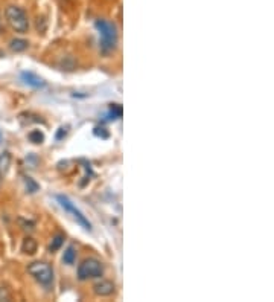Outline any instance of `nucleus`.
Listing matches in <instances>:
<instances>
[{"instance_id": "9d476101", "label": "nucleus", "mask_w": 274, "mask_h": 302, "mask_svg": "<svg viewBox=\"0 0 274 302\" xmlns=\"http://www.w3.org/2000/svg\"><path fill=\"white\" fill-rule=\"evenodd\" d=\"M9 165H11V154L8 151L0 154V175L6 174V171L9 170Z\"/></svg>"}, {"instance_id": "20e7f679", "label": "nucleus", "mask_w": 274, "mask_h": 302, "mask_svg": "<svg viewBox=\"0 0 274 302\" xmlns=\"http://www.w3.org/2000/svg\"><path fill=\"white\" fill-rule=\"evenodd\" d=\"M28 273L37 282H40L44 287H49L54 282V270L47 262H41V261L31 262L28 266Z\"/></svg>"}, {"instance_id": "a211bd4d", "label": "nucleus", "mask_w": 274, "mask_h": 302, "mask_svg": "<svg viewBox=\"0 0 274 302\" xmlns=\"http://www.w3.org/2000/svg\"><path fill=\"white\" fill-rule=\"evenodd\" d=\"M0 141H2V133H0Z\"/></svg>"}, {"instance_id": "9b49d317", "label": "nucleus", "mask_w": 274, "mask_h": 302, "mask_svg": "<svg viewBox=\"0 0 274 302\" xmlns=\"http://www.w3.org/2000/svg\"><path fill=\"white\" fill-rule=\"evenodd\" d=\"M21 250L24 252V254H28V255L35 254V250H37V243H35L34 238H26V240H24L23 244H21Z\"/></svg>"}, {"instance_id": "39448f33", "label": "nucleus", "mask_w": 274, "mask_h": 302, "mask_svg": "<svg viewBox=\"0 0 274 302\" xmlns=\"http://www.w3.org/2000/svg\"><path fill=\"white\" fill-rule=\"evenodd\" d=\"M57 200H58L59 206L63 208L67 214H70V216H72L75 220H77L85 231H92V223L89 221V218H87L84 214L72 203L69 197H66V195H57Z\"/></svg>"}, {"instance_id": "0eeeda50", "label": "nucleus", "mask_w": 274, "mask_h": 302, "mask_svg": "<svg viewBox=\"0 0 274 302\" xmlns=\"http://www.w3.org/2000/svg\"><path fill=\"white\" fill-rule=\"evenodd\" d=\"M115 290L116 285L108 280H101L93 285V292L98 296H111L115 293Z\"/></svg>"}, {"instance_id": "6e6552de", "label": "nucleus", "mask_w": 274, "mask_h": 302, "mask_svg": "<svg viewBox=\"0 0 274 302\" xmlns=\"http://www.w3.org/2000/svg\"><path fill=\"white\" fill-rule=\"evenodd\" d=\"M29 46V43L26 40H21V39H14L11 43H9V49L12 52H23V50H26Z\"/></svg>"}, {"instance_id": "ddd939ff", "label": "nucleus", "mask_w": 274, "mask_h": 302, "mask_svg": "<svg viewBox=\"0 0 274 302\" xmlns=\"http://www.w3.org/2000/svg\"><path fill=\"white\" fill-rule=\"evenodd\" d=\"M29 141L32 144H41L44 141V134L40 130H34L29 133Z\"/></svg>"}, {"instance_id": "4468645a", "label": "nucleus", "mask_w": 274, "mask_h": 302, "mask_svg": "<svg viewBox=\"0 0 274 302\" xmlns=\"http://www.w3.org/2000/svg\"><path fill=\"white\" fill-rule=\"evenodd\" d=\"M110 116H113L111 119H117L122 116V107L119 104H111L110 107Z\"/></svg>"}, {"instance_id": "f8f14e48", "label": "nucleus", "mask_w": 274, "mask_h": 302, "mask_svg": "<svg viewBox=\"0 0 274 302\" xmlns=\"http://www.w3.org/2000/svg\"><path fill=\"white\" fill-rule=\"evenodd\" d=\"M63 243H64V235H63V234H57V235L52 238V243H51V246H49V250H51V252H57L61 246H63Z\"/></svg>"}, {"instance_id": "f257e3e1", "label": "nucleus", "mask_w": 274, "mask_h": 302, "mask_svg": "<svg viewBox=\"0 0 274 302\" xmlns=\"http://www.w3.org/2000/svg\"><path fill=\"white\" fill-rule=\"evenodd\" d=\"M95 28L99 34V46H101L102 54L113 52L117 46V29L116 24L107 22L104 19H98L95 22Z\"/></svg>"}, {"instance_id": "f3484780", "label": "nucleus", "mask_w": 274, "mask_h": 302, "mask_svg": "<svg viewBox=\"0 0 274 302\" xmlns=\"http://www.w3.org/2000/svg\"><path fill=\"white\" fill-rule=\"evenodd\" d=\"M66 133H67V127H61L59 131H58V134H57V139H58V141L63 139V136H66Z\"/></svg>"}, {"instance_id": "dca6fc26", "label": "nucleus", "mask_w": 274, "mask_h": 302, "mask_svg": "<svg viewBox=\"0 0 274 302\" xmlns=\"http://www.w3.org/2000/svg\"><path fill=\"white\" fill-rule=\"evenodd\" d=\"M8 301H11V295L3 287H0V302H8Z\"/></svg>"}, {"instance_id": "7ed1b4c3", "label": "nucleus", "mask_w": 274, "mask_h": 302, "mask_svg": "<svg viewBox=\"0 0 274 302\" xmlns=\"http://www.w3.org/2000/svg\"><path fill=\"white\" fill-rule=\"evenodd\" d=\"M78 280L87 281V280H96L104 275V264L96 258H87L78 266Z\"/></svg>"}, {"instance_id": "1a4fd4ad", "label": "nucleus", "mask_w": 274, "mask_h": 302, "mask_svg": "<svg viewBox=\"0 0 274 302\" xmlns=\"http://www.w3.org/2000/svg\"><path fill=\"white\" fill-rule=\"evenodd\" d=\"M77 261V250H75L73 246H69L64 250V255H63V262L67 264V266H72V264Z\"/></svg>"}, {"instance_id": "f03ea898", "label": "nucleus", "mask_w": 274, "mask_h": 302, "mask_svg": "<svg viewBox=\"0 0 274 302\" xmlns=\"http://www.w3.org/2000/svg\"><path fill=\"white\" fill-rule=\"evenodd\" d=\"M5 17H6V22L11 26V29L16 31L17 34H26L29 31L28 14L20 6H14V5L8 6L5 11Z\"/></svg>"}, {"instance_id": "423d86ee", "label": "nucleus", "mask_w": 274, "mask_h": 302, "mask_svg": "<svg viewBox=\"0 0 274 302\" xmlns=\"http://www.w3.org/2000/svg\"><path fill=\"white\" fill-rule=\"evenodd\" d=\"M20 78H21V81L24 84L32 87V89H43V87H46V81L41 77H39L37 73H34V72H26V70H24V72L20 73Z\"/></svg>"}, {"instance_id": "2eb2a0df", "label": "nucleus", "mask_w": 274, "mask_h": 302, "mask_svg": "<svg viewBox=\"0 0 274 302\" xmlns=\"http://www.w3.org/2000/svg\"><path fill=\"white\" fill-rule=\"evenodd\" d=\"M24 182H26V186H28L29 193H35L37 190H39V185H37L31 177H24Z\"/></svg>"}]
</instances>
